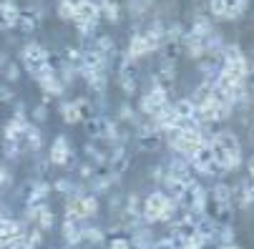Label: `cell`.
<instances>
[{
	"mask_svg": "<svg viewBox=\"0 0 254 249\" xmlns=\"http://www.w3.org/2000/svg\"><path fill=\"white\" fill-rule=\"evenodd\" d=\"M61 234H63V242H65V244L76 247V244L83 242V224L63 219V229H61Z\"/></svg>",
	"mask_w": 254,
	"mask_h": 249,
	"instance_id": "6",
	"label": "cell"
},
{
	"mask_svg": "<svg viewBox=\"0 0 254 249\" xmlns=\"http://www.w3.org/2000/svg\"><path fill=\"white\" fill-rule=\"evenodd\" d=\"M209 15H211V20H227L224 0H209Z\"/></svg>",
	"mask_w": 254,
	"mask_h": 249,
	"instance_id": "24",
	"label": "cell"
},
{
	"mask_svg": "<svg viewBox=\"0 0 254 249\" xmlns=\"http://www.w3.org/2000/svg\"><path fill=\"white\" fill-rule=\"evenodd\" d=\"M249 138H252V141H254V121H252V124H249Z\"/></svg>",
	"mask_w": 254,
	"mask_h": 249,
	"instance_id": "38",
	"label": "cell"
},
{
	"mask_svg": "<svg viewBox=\"0 0 254 249\" xmlns=\"http://www.w3.org/2000/svg\"><path fill=\"white\" fill-rule=\"evenodd\" d=\"M73 8L76 5H70L68 0H58V10L56 13H58L61 20H73Z\"/></svg>",
	"mask_w": 254,
	"mask_h": 249,
	"instance_id": "25",
	"label": "cell"
},
{
	"mask_svg": "<svg viewBox=\"0 0 254 249\" xmlns=\"http://www.w3.org/2000/svg\"><path fill=\"white\" fill-rule=\"evenodd\" d=\"M51 189H56V191H61V194H78V191H76L78 187H76L73 182H70V179H58Z\"/></svg>",
	"mask_w": 254,
	"mask_h": 249,
	"instance_id": "26",
	"label": "cell"
},
{
	"mask_svg": "<svg viewBox=\"0 0 254 249\" xmlns=\"http://www.w3.org/2000/svg\"><path fill=\"white\" fill-rule=\"evenodd\" d=\"M23 144H25V149L28 151H41L43 149V133H41V128H35L33 124L28 126V131H25V138H23Z\"/></svg>",
	"mask_w": 254,
	"mask_h": 249,
	"instance_id": "14",
	"label": "cell"
},
{
	"mask_svg": "<svg viewBox=\"0 0 254 249\" xmlns=\"http://www.w3.org/2000/svg\"><path fill=\"white\" fill-rule=\"evenodd\" d=\"M119 116H121L124 121H136V114H133V109H131L128 103H124V106H121V111H119Z\"/></svg>",
	"mask_w": 254,
	"mask_h": 249,
	"instance_id": "29",
	"label": "cell"
},
{
	"mask_svg": "<svg viewBox=\"0 0 254 249\" xmlns=\"http://www.w3.org/2000/svg\"><path fill=\"white\" fill-rule=\"evenodd\" d=\"M181 249H201V247H196V244H191V242H187L184 247H181Z\"/></svg>",
	"mask_w": 254,
	"mask_h": 249,
	"instance_id": "37",
	"label": "cell"
},
{
	"mask_svg": "<svg viewBox=\"0 0 254 249\" xmlns=\"http://www.w3.org/2000/svg\"><path fill=\"white\" fill-rule=\"evenodd\" d=\"M111 249H131V242L124 239V237H116V239L111 242Z\"/></svg>",
	"mask_w": 254,
	"mask_h": 249,
	"instance_id": "32",
	"label": "cell"
},
{
	"mask_svg": "<svg viewBox=\"0 0 254 249\" xmlns=\"http://www.w3.org/2000/svg\"><path fill=\"white\" fill-rule=\"evenodd\" d=\"M191 35H196V38H209V35H214V25H211V18H204V15H196L194 18V25L189 30Z\"/></svg>",
	"mask_w": 254,
	"mask_h": 249,
	"instance_id": "16",
	"label": "cell"
},
{
	"mask_svg": "<svg viewBox=\"0 0 254 249\" xmlns=\"http://www.w3.org/2000/svg\"><path fill=\"white\" fill-rule=\"evenodd\" d=\"M81 206H83V217L91 219L98 214V196L96 194H83L81 196Z\"/></svg>",
	"mask_w": 254,
	"mask_h": 249,
	"instance_id": "21",
	"label": "cell"
},
{
	"mask_svg": "<svg viewBox=\"0 0 254 249\" xmlns=\"http://www.w3.org/2000/svg\"><path fill=\"white\" fill-rule=\"evenodd\" d=\"M48 161L53 166H65L70 161V144L65 136H56L53 146H51V154H48Z\"/></svg>",
	"mask_w": 254,
	"mask_h": 249,
	"instance_id": "5",
	"label": "cell"
},
{
	"mask_svg": "<svg viewBox=\"0 0 254 249\" xmlns=\"http://www.w3.org/2000/svg\"><path fill=\"white\" fill-rule=\"evenodd\" d=\"M219 249H239V247H237V244H222Z\"/></svg>",
	"mask_w": 254,
	"mask_h": 249,
	"instance_id": "39",
	"label": "cell"
},
{
	"mask_svg": "<svg viewBox=\"0 0 254 249\" xmlns=\"http://www.w3.org/2000/svg\"><path fill=\"white\" fill-rule=\"evenodd\" d=\"M164 103H169V91L154 81V88H149L143 96H138V106H136V111L143 114V116H154Z\"/></svg>",
	"mask_w": 254,
	"mask_h": 249,
	"instance_id": "1",
	"label": "cell"
},
{
	"mask_svg": "<svg viewBox=\"0 0 254 249\" xmlns=\"http://www.w3.org/2000/svg\"><path fill=\"white\" fill-rule=\"evenodd\" d=\"M5 65H8V61H5V56H3V53H0V73L5 70Z\"/></svg>",
	"mask_w": 254,
	"mask_h": 249,
	"instance_id": "35",
	"label": "cell"
},
{
	"mask_svg": "<svg viewBox=\"0 0 254 249\" xmlns=\"http://www.w3.org/2000/svg\"><path fill=\"white\" fill-rule=\"evenodd\" d=\"M53 224H56V217H53V211L43 204L41 209H38V219H35V227L38 229H43V232H48V229H53Z\"/></svg>",
	"mask_w": 254,
	"mask_h": 249,
	"instance_id": "19",
	"label": "cell"
},
{
	"mask_svg": "<svg viewBox=\"0 0 254 249\" xmlns=\"http://www.w3.org/2000/svg\"><path fill=\"white\" fill-rule=\"evenodd\" d=\"M41 23V13L38 10H20V18H18V30L20 33H33Z\"/></svg>",
	"mask_w": 254,
	"mask_h": 249,
	"instance_id": "11",
	"label": "cell"
},
{
	"mask_svg": "<svg viewBox=\"0 0 254 249\" xmlns=\"http://www.w3.org/2000/svg\"><path fill=\"white\" fill-rule=\"evenodd\" d=\"M33 119H35V121H38V124L48 119V109H46V106H43V103H41V106H35V111H33Z\"/></svg>",
	"mask_w": 254,
	"mask_h": 249,
	"instance_id": "30",
	"label": "cell"
},
{
	"mask_svg": "<svg viewBox=\"0 0 254 249\" xmlns=\"http://www.w3.org/2000/svg\"><path fill=\"white\" fill-rule=\"evenodd\" d=\"M211 199H214L216 206H232V201H234V189H232V184L219 182V184L211 189Z\"/></svg>",
	"mask_w": 254,
	"mask_h": 249,
	"instance_id": "9",
	"label": "cell"
},
{
	"mask_svg": "<svg viewBox=\"0 0 254 249\" xmlns=\"http://www.w3.org/2000/svg\"><path fill=\"white\" fill-rule=\"evenodd\" d=\"M13 98V91L8 86H0V101H10Z\"/></svg>",
	"mask_w": 254,
	"mask_h": 249,
	"instance_id": "34",
	"label": "cell"
},
{
	"mask_svg": "<svg viewBox=\"0 0 254 249\" xmlns=\"http://www.w3.org/2000/svg\"><path fill=\"white\" fill-rule=\"evenodd\" d=\"M8 219V214H5V209H3V204H0V222H5Z\"/></svg>",
	"mask_w": 254,
	"mask_h": 249,
	"instance_id": "36",
	"label": "cell"
},
{
	"mask_svg": "<svg viewBox=\"0 0 254 249\" xmlns=\"http://www.w3.org/2000/svg\"><path fill=\"white\" fill-rule=\"evenodd\" d=\"M169 204V196L164 191H151L146 199H143V206H141V222L143 224H156L161 222V211L166 209Z\"/></svg>",
	"mask_w": 254,
	"mask_h": 249,
	"instance_id": "3",
	"label": "cell"
},
{
	"mask_svg": "<svg viewBox=\"0 0 254 249\" xmlns=\"http://www.w3.org/2000/svg\"><path fill=\"white\" fill-rule=\"evenodd\" d=\"M18 149H20V144H8L5 141V156L8 159H18V154H20Z\"/></svg>",
	"mask_w": 254,
	"mask_h": 249,
	"instance_id": "31",
	"label": "cell"
},
{
	"mask_svg": "<svg viewBox=\"0 0 254 249\" xmlns=\"http://www.w3.org/2000/svg\"><path fill=\"white\" fill-rule=\"evenodd\" d=\"M78 73L86 78V83H88L93 91H106V83H108L106 70H78Z\"/></svg>",
	"mask_w": 254,
	"mask_h": 249,
	"instance_id": "15",
	"label": "cell"
},
{
	"mask_svg": "<svg viewBox=\"0 0 254 249\" xmlns=\"http://www.w3.org/2000/svg\"><path fill=\"white\" fill-rule=\"evenodd\" d=\"M174 109H176V116L179 121H194L196 119V103L191 98H179L174 103Z\"/></svg>",
	"mask_w": 254,
	"mask_h": 249,
	"instance_id": "13",
	"label": "cell"
},
{
	"mask_svg": "<svg viewBox=\"0 0 254 249\" xmlns=\"http://www.w3.org/2000/svg\"><path fill=\"white\" fill-rule=\"evenodd\" d=\"M20 58H23V65H25V70L33 76V73H38V70L48 63V48L43 46V43H28V46H23L20 48Z\"/></svg>",
	"mask_w": 254,
	"mask_h": 249,
	"instance_id": "2",
	"label": "cell"
},
{
	"mask_svg": "<svg viewBox=\"0 0 254 249\" xmlns=\"http://www.w3.org/2000/svg\"><path fill=\"white\" fill-rule=\"evenodd\" d=\"M224 8H227V20H237L239 15L247 13L249 0H224Z\"/></svg>",
	"mask_w": 254,
	"mask_h": 249,
	"instance_id": "17",
	"label": "cell"
},
{
	"mask_svg": "<svg viewBox=\"0 0 254 249\" xmlns=\"http://www.w3.org/2000/svg\"><path fill=\"white\" fill-rule=\"evenodd\" d=\"M78 174H81V179H93V176H96L93 164H81V166H78Z\"/></svg>",
	"mask_w": 254,
	"mask_h": 249,
	"instance_id": "28",
	"label": "cell"
},
{
	"mask_svg": "<svg viewBox=\"0 0 254 249\" xmlns=\"http://www.w3.org/2000/svg\"><path fill=\"white\" fill-rule=\"evenodd\" d=\"M96 51L108 61V56L114 53V38H111V35H98V38H96Z\"/></svg>",
	"mask_w": 254,
	"mask_h": 249,
	"instance_id": "22",
	"label": "cell"
},
{
	"mask_svg": "<svg viewBox=\"0 0 254 249\" xmlns=\"http://www.w3.org/2000/svg\"><path fill=\"white\" fill-rule=\"evenodd\" d=\"M149 53V48H146V41H143V35L141 33H136L133 38L128 41V48H126V58H131V61H138V58H143Z\"/></svg>",
	"mask_w": 254,
	"mask_h": 249,
	"instance_id": "12",
	"label": "cell"
},
{
	"mask_svg": "<svg viewBox=\"0 0 254 249\" xmlns=\"http://www.w3.org/2000/svg\"><path fill=\"white\" fill-rule=\"evenodd\" d=\"M121 13H124V8L116 3V0H108L106 5H101V15H103L106 20H111V23H119Z\"/></svg>",
	"mask_w": 254,
	"mask_h": 249,
	"instance_id": "20",
	"label": "cell"
},
{
	"mask_svg": "<svg viewBox=\"0 0 254 249\" xmlns=\"http://www.w3.org/2000/svg\"><path fill=\"white\" fill-rule=\"evenodd\" d=\"M28 126H30V124H28ZM28 126H23V124H18V121H8L5 128H3V138L8 141V144H23Z\"/></svg>",
	"mask_w": 254,
	"mask_h": 249,
	"instance_id": "10",
	"label": "cell"
},
{
	"mask_svg": "<svg viewBox=\"0 0 254 249\" xmlns=\"http://www.w3.org/2000/svg\"><path fill=\"white\" fill-rule=\"evenodd\" d=\"M83 239L91 242V244H103L106 232H103L101 227H83Z\"/></svg>",
	"mask_w": 254,
	"mask_h": 249,
	"instance_id": "23",
	"label": "cell"
},
{
	"mask_svg": "<svg viewBox=\"0 0 254 249\" xmlns=\"http://www.w3.org/2000/svg\"><path fill=\"white\" fill-rule=\"evenodd\" d=\"M51 194V184L46 182H38L33 184L30 191H28V199H25V206H43L46 204V196Z\"/></svg>",
	"mask_w": 254,
	"mask_h": 249,
	"instance_id": "8",
	"label": "cell"
},
{
	"mask_svg": "<svg viewBox=\"0 0 254 249\" xmlns=\"http://www.w3.org/2000/svg\"><path fill=\"white\" fill-rule=\"evenodd\" d=\"M98 18H101V8L96 0H81L73 8V23L78 28H96Z\"/></svg>",
	"mask_w": 254,
	"mask_h": 249,
	"instance_id": "4",
	"label": "cell"
},
{
	"mask_svg": "<svg viewBox=\"0 0 254 249\" xmlns=\"http://www.w3.org/2000/svg\"><path fill=\"white\" fill-rule=\"evenodd\" d=\"M181 53H184V48H181V43H176V41H166V43L161 46V56H164V63H176Z\"/></svg>",
	"mask_w": 254,
	"mask_h": 249,
	"instance_id": "18",
	"label": "cell"
},
{
	"mask_svg": "<svg viewBox=\"0 0 254 249\" xmlns=\"http://www.w3.org/2000/svg\"><path fill=\"white\" fill-rule=\"evenodd\" d=\"M8 184H10V171L5 166H0V189L8 187Z\"/></svg>",
	"mask_w": 254,
	"mask_h": 249,
	"instance_id": "33",
	"label": "cell"
},
{
	"mask_svg": "<svg viewBox=\"0 0 254 249\" xmlns=\"http://www.w3.org/2000/svg\"><path fill=\"white\" fill-rule=\"evenodd\" d=\"M5 78H8V81H18V78H20V68H18L15 63H8V65H5Z\"/></svg>",
	"mask_w": 254,
	"mask_h": 249,
	"instance_id": "27",
	"label": "cell"
},
{
	"mask_svg": "<svg viewBox=\"0 0 254 249\" xmlns=\"http://www.w3.org/2000/svg\"><path fill=\"white\" fill-rule=\"evenodd\" d=\"M61 119H63L65 124H81V121L86 119L83 111H81V101L76 98V101L61 103Z\"/></svg>",
	"mask_w": 254,
	"mask_h": 249,
	"instance_id": "7",
	"label": "cell"
},
{
	"mask_svg": "<svg viewBox=\"0 0 254 249\" xmlns=\"http://www.w3.org/2000/svg\"><path fill=\"white\" fill-rule=\"evenodd\" d=\"M154 249H159V247H154Z\"/></svg>",
	"mask_w": 254,
	"mask_h": 249,
	"instance_id": "40",
	"label": "cell"
}]
</instances>
